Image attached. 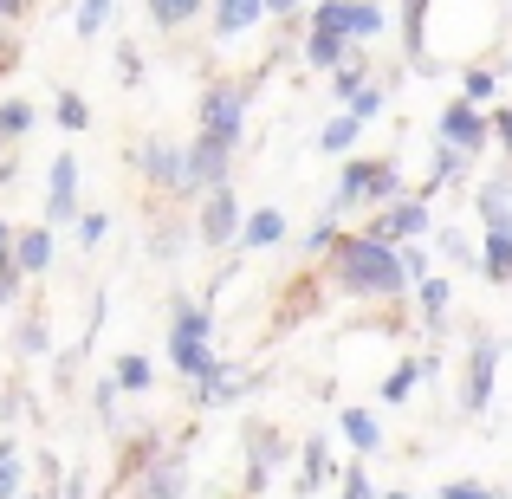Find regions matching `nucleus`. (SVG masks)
I'll return each instance as SVG.
<instances>
[{"label": "nucleus", "mask_w": 512, "mask_h": 499, "mask_svg": "<svg viewBox=\"0 0 512 499\" xmlns=\"http://www.w3.org/2000/svg\"><path fill=\"white\" fill-rule=\"evenodd\" d=\"M0 266H13V234H7V221H0Z\"/></svg>", "instance_id": "obj_48"}, {"label": "nucleus", "mask_w": 512, "mask_h": 499, "mask_svg": "<svg viewBox=\"0 0 512 499\" xmlns=\"http://www.w3.org/2000/svg\"><path fill=\"white\" fill-rule=\"evenodd\" d=\"M143 175H150L156 188H169V195H188V150L150 137V143H143Z\"/></svg>", "instance_id": "obj_8"}, {"label": "nucleus", "mask_w": 512, "mask_h": 499, "mask_svg": "<svg viewBox=\"0 0 512 499\" xmlns=\"http://www.w3.org/2000/svg\"><path fill=\"white\" fill-rule=\"evenodd\" d=\"M331 273H338L344 292H363V299H396L409 286V266H402V247L376 234H344L331 247Z\"/></svg>", "instance_id": "obj_1"}, {"label": "nucleus", "mask_w": 512, "mask_h": 499, "mask_svg": "<svg viewBox=\"0 0 512 499\" xmlns=\"http://www.w3.org/2000/svg\"><path fill=\"white\" fill-rule=\"evenodd\" d=\"M59 499H85V474H72V480H65V493Z\"/></svg>", "instance_id": "obj_49"}, {"label": "nucleus", "mask_w": 512, "mask_h": 499, "mask_svg": "<svg viewBox=\"0 0 512 499\" xmlns=\"http://www.w3.org/2000/svg\"><path fill=\"white\" fill-rule=\"evenodd\" d=\"M402 266H409V279H415V286L428 279V253H422V247H402Z\"/></svg>", "instance_id": "obj_45"}, {"label": "nucleus", "mask_w": 512, "mask_h": 499, "mask_svg": "<svg viewBox=\"0 0 512 499\" xmlns=\"http://www.w3.org/2000/svg\"><path fill=\"white\" fill-rule=\"evenodd\" d=\"M357 130H363V124L344 111L338 124H325V130H318V150H331V156H338V150H350V143H357Z\"/></svg>", "instance_id": "obj_26"}, {"label": "nucleus", "mask_w": 512, "mask_h": 499, "mask_svg": "<svg viewBox=\"0 0 512 499\" xmlns=\"http://www.w3.org/2000/svg\"><path fill=\"white\" fill-rule=\"evenodd\" d=\"M441 499H500V493L480 487V480H448V487H441Z\"/></svg>", "instance_id": "obj_39"}, {"label": "nucleus", "mask_w": 512, "mask_h": 499, "mask_svg": "<svg viewBox=\"0 0 512 499\" xmlns=\"http://www.w3.org/2000/svg\"><path fill=\"white\" fill-rule=\"evenodd\" d=\"M422 33H428V0H409V59H422Z\"/></svg>", "instance_id": "obj_36"}, {"label": "nucleus", "mask_w": 512, "mask_h": 499, "mask_svg": "<svg viewBox=\"0 0 512 499\" xmlns=\"http://www.w3.org/2000/svg\"><path fill=\"white\" fill-rule=\"evenodd\" d=\"M227 143H214V137H195L188 143V195H195V188H221L227 182Z\"/></svg>", "instance_id": "obj_10"}, {"label": "nucleus", "mask_w": 512, "mask_h": 499, "mask_svg": "<svg viewBox=\"0 0 512 499\" xmlns=\"http://www.w3.org/2000/svg\"><path fill=\"white\" fill-rule=\"evenodd\" d=\"M150 383H156L150 357H117V389H130V396H143Z\"/></svg>", "instance_id": "obj_25"}, {"label": "nucleus", "mask_w": 512, "mask_h": 499, "mask_svg": "<svg viewBox=\"0 0 512 499\" xmlns=\"http://www.w3.org/2000/svg\"><path fill=\"white\" fill-rule=\"evenodd\" d=\"M370 195V163H344V182H338V208Z\"/></svg>", "instance_id": "obj_29"}, {"label": "nucleus", "mask_w": 512, "mask_h": 499, "mask_svg": "<svg viewBox=\"0 0 512 499\" xmlns=\"http://www.w3.org/2000/svg\"><path fill=\"white\" fill-rule=\"evenodd\" d=\"M467 169H474V156H467V150H448V143H441V156H435V182H461ZM435 182H428V188H435ZM428 188H422V195H428Z\"/></svg>", "instance_id": "obj_27"}, {"label": "nucleus", "mask_w": 512, "mask_h": 499, "mask_svg": "<svg viewBox=\"0 0 512 499\" xmlns=\"http://www.w3.org/2000/svg\"><path fill=\"white\" fill-rule=\"evenodd\" d=\"M493 117H480V104H448V111H441V143H448V150H467V156H480V143L493 137Z\"/></svg>", "instance_id": "obj_6"}, {"label": "nucleus", "mask_w": 512, "mask_h": 499, "mask_svg": "<svg viewBox=\"0 0 512 499\" xmlns=\"http://www.w3.org/2000/svg\"><path fill=\"white\" fill-rule=\"evenodd\" d=\"M422 227H428V201L415 195V201H396L389 214H376V221H370V234L396 247V240H422Z\"/></svg>", "instance_id": "obj_11"}, {"label": "nucleus", "mask_w": 512, "mask_h": 499, "mask_svg": "<svg viewBox=\"0 0 512 499\" xmlns=\"http://www.w3.org/2000/svg\"><path fill=\"white\" fill-rule=\"evenodd\" d=\"M26 130H33V104H26V98H7V104H0V143H20Z\"/></svg>", "instance_id": "obj_24"}, {"label": "nucleus", "mask_w": 512, "mask_h": 499, "mask_svg": "<svg viewBox=\"0 0 512 499\" xmlns=\"http://www.w3.org/2000/svg\"><path fill=\"white\" fill-rule=\"evenodd\" d=\"M150 253H156V260H175V253H182V234H175V221H163V234L150 240Z\"/></svg>", "instance_id": "obj_41"}, {"label": "nucleus", "mask_w": 512, "mask_h": 499, "mask_svg": "<svg viewBox=\"0 0 512 499\" xmlns=\"http://www.w3.org/2000/svg\"><path fill=\"white\" fill-rule=\"evenodd\" d=\"M20 499H39V493H20Z\"/></svg>", "instance_id": "obj_52"}, {"label": "nucleus", "mask_w": 512, "mask_h": 499, "mask_svg": "<svg viewBox=\"0 0 512 499\" xmlns=\"http://www.w3.org/2000/svg\"><path fill=\"white\" fill-rule=\"evenodd\" d=\"M188 474H182V454H163V461L143 474V499H182Z\"/></svg>", "instance_id": "obj_16"}, {"label": "nucleus", "mask_w": 512, "mask_h": 499, "mask_svg": "<svg viewBox=\"0 0 512 499\" xmlns=\"http://www.w3.org/2000/svg\"><path fill=\"white\" fill-rule=\"evenodd\" d=\"M480 273H487L493 286L512 279V234H487V247H480Z\"/></svg>", "instance_id": "obj_21"}, {"label": "nucleus", "mask_w": 512, "mask_h": 499, "mask_svg": "<svg viewBox=\"0 0 512 499\" xmlns=\"http://www.w3.org/2000/svg\"><path fill=\"white\" fill-rule=\"evenodd\" d=\"M415 376H422V363H396V370H389V383H383V402H402V396H409V389H415Z\"/></svg>", "instance_id": "obj_32"}, {"label": "nucleus", "mask_w": 512, "mask_h": 499, "mask_svg": "<svg viewBox=\"0 0 512 499\" xmlns=\"http://www.w3.org/2000/svg\"><path fill=\"white\" fill-rule=\"evenodd\" d=\"M13 260H20L26 279H39V273L52 266V227H26V234L13 240Z\"/></svg>", "instance_id": "obj_14"}, {"label": "nucleus", "mask_w": 512, "mask_h": 499, "mask_svg": "<svg viewBox=\"0 0 512 499\" xmlns=\"http://www.w3.org/2000/svg\"><path fill=\"white\" fill-rule=\"evenodd\" d=\"M201 247H234V240H240V227H247V221H240V201H234V188H208V201H201Z\"/></svg>", "instance_id": "obj_5"}, {"label": "nucleus", "mask_w": 512, "mask_h": 499, "mask_svg": "<svg viewBox=\"0 0 512 499\" xmlns=\"http://www.w3.org/2000/svg\"><path fill=\"white\" fill-rule=\"evenodd\" d=\"M422 312H428V325H441V312H448V279H422Z\"/></svg>", "instance_id": "obj_34"}, {"label": "nucleus", "mask_w": 512, "mask_h": 499, "mask_svg": "<svg viewBox=\"0 0 512 499\" xmlns=\"http://www.w3.org/2000/svg\"><path fill=\"white\" fill-rule=\"evenodd\" d=\"M305 59H312L318 72H338V65H344V33H325V26H312V39H305Z\"/></svg>", "instance_id": "obj_22"}, {"label": "nucleus", "mask_w": 512, "mask_h": 499, "mask_svg": "<svg viewBox=\"0 0 512 499\" xmlns=\"http://www.w3.org/2000/svg\"><path fill=\"white\" fill-rule=\"evenodd\" d=\"M286 454H292V448H286V435H279V428L253 422V428H247V487L260 493L266 480H273V467L286 461Z\"/></svg>", "instance_id": "obj_7"}, {"label": "nucleus", "mask_w": 512, "mask_h": 499, "mask_svg": "<svg viewBox=\"0 0 512 499\" xmlns=\"http://www.w3.org/2000/svg\"><path fill=\"white\" fill-rule=\"evenodd\" d=\"M247 98H253L247 85H208V98H201V137H214V143L234 150V143H240V117H247Z\"/></svg>", "instance_id": "obj_2"}, {"label": "nucleus", "mask_w": 512, "mask_h": 499, "mask_svg": "<svg viewBox=\"0 0 512 499\" xmlns=\"http://www.w3.org/2000/svg\"><path fill=\"white\" fill-rule=\"evenodd\" d=\"M169 363H175L182 376H195V383H201V376L214 370V350H208V337H175V331H169Z\"/></svg>", "instance_id": "obj_15"}, {"label": "nucleus", "mask_w": 512, "mask_h": 499, "mask_svg": "<svg viewBox=\"0 0 512 499\" xmlns=\"http://www.w3.org/2000/svg\"><path fill=\"white\" fill-rule=\"evenodd\" d=\"M260 13H266V0H221V13H214V33L234 39V33H247Z\"/></svg>", "instance_id": "obj_19"}, {"label": "nucleus", "mask_w": 512, "mask_h": 499, "mask_svg": "<svg viewBox=\"0 0 512 499\" xmlns=\"http://www.w3.org/2000/svg\"><path fill=\"white\" fill-rule=\"evenodd\" d=\"M292 7H299V0H266V13H292Z\"/></svg>", "instance_id": "obj_50"}, {"label": "nucleus", "mask_w": 512, "mask_h": 499, "mask_svg": "<svg viewBox=\"0 0 512 499\" xmlns=\"http://www.w3.org/2000/svg\"><path fill=\"white\" fill-rule=\"evenodd\" d=\"M59 124H65V130H85V124H91V104L78 98V91H59Z\"/></svg>", "instance_id": "obj_33"}, {"label": "nucleus", "mask_w": 512, "mask_h": 499, "mask_svg": "<svg viewBox=\"0 0 512 499\" xmlns=\"http://www.w3.org/2000/svg\"><path fill=\"white\" fill-rule=\"evenodd\" d=\"M461 91H467V104H487V98H493V72H467Z\"/></svg>", "instance_id": "obj_40"}, {"label": "nucleus", "mask_w": 512, "mask_h": 499, "mask_svg": "<svg viewBox=\"0 0 512 499\" xmlns=\"http://www.w3.org/2000/svg\"><path fill=\"white\" fill-rule=\"evenodd\" d=\"M500 350L506 344H500V337H487V331L467 344V370H461V409L467 415H480L493 402V370H500Z\"/></svg>", "instance_id": "obj_3"}, {"label": "nucleus", "mask_w": 512, "mask_h": 499, "mask_svg": "<svg viewBox=\"0 0 512 499\" xmlns=\"http://www.w3.org/2000/svg\"><path fill=\"white\" fill-rule=\"evenodd\" d=\"M299 461H305V493H312V487H325V480L338 474V461H331L325 435H312V441H305V448H299Z\"/></svg>", "instance_id": "obj_20"}, {"label": "nucleus", "mask_w": 512, "mask_h": 499, "mask_svg": "<svg viewBox=\"0 0 512 499\" xmlns=\"http://www.w3.org/2000/svg\"><path fill=\"white\" fill-rule=\"evenodd\" d=\"M46 350V318H26L20 325V357H39Z\"/></svg>", "instance_id": "obj_37"}, {"label": "nucleus", "mask_w": 512, "mask_h": 499, "mask_svg": "<svg viewBox=\"0 0 512 499\" xmlns=\"http://www.w3.org/2000/svg\"><path fill=\"white\" fill-rule=\"evenodd\" d=\"M331 85H338V98H357V91H363V65H357V59H344Z\"/></svg>", "instance_id": "obj_38"}, {"label": "nucleus", "mask_w": 512, "mask_h": 499, "mask_svg": "<svg viewBox=\"0 0 512 499\" xmlns=\"http://www.w3.org/2000/svg\"><path fill=\"white\" fill-rule=\"evenodd\" d=\"M474 208H480V221H487V234H512V175H493V182H480Z\"/></svg>", "instance_id": "obj_12"}, {"label": "nucleus", "mask_w": 512, "mask_h": 499, "mask_svg": "<svg viewBox=\"0 0 512 499\" xmlns=\"http://www.w3.org/2000/svg\"><path fill=\"white\" fill-rule=\"evenodd\" d=\"M344 499H376V487H370L363 467H344Z\"/></svg>", "instance_id": "obj_43"}, {"label": "nucleus", "mask_w": 512, "mask_h": 499, "mask_svg": "<svg viewBox=\"0 0 512 499\" xmlns=\"http://www.w3.org/2000/svg\"><path fill=\"white\" fill-rule=\"evenodd\" d=\"M247 376H240L234 370V363H214V370L208 376H201V389H195V402H201V409H227V402H234V396H247Z\"/></svg>", "instance_id": "obj_13"}, {"label": "nucleus", "mask_w": 512, "mask_h": 499, "mask_svg": "<svg viewBox=\"0 0 512 499\" xmlns=\"http://www.w3.org/2000/svg\"><path fill=\"white\" fill-rule=\"evenodd\" d=\"M344 441L357 454H376V448H383V422H376L370 409H344Z\"/></svg>", "instance_id": "obj_18"}, {"label": "nucleus", "mask_w": 512, "mask_h": 499, "mask_svg": "<svg viewBox=\"0 0 512 499\" xmlns=\"http://www.w3.org/2000/svg\"><path fill=\"white\" fill-rule=\"evenodd\" d=\"M111 13H117V0H85V7H78V33L98 39L104 26H111Z\"/></svg>", "instance_id": "obj_28"}, {"label": "nucleus", "mask_w": 512, "mask_h": 499, "mask_svg": "<svg viewBox=\"0 0 512 499\" xmlns=\"http://www.w3.org/2000/svg\"><path fill=\"white\" fill-rule=\"evenodd\" d=\"M98 415L111 422V435L124 428V422H117V383H98Z\"/></svg>", "instance_id": "obj_44"}, {"label": "nucleus", "mask_w": 512, "mask_h": 499, "mask_svg": "<svg viewBox=\"0 0 512 499\" xmlns=\"http://www.w3.org/2000/svg\"><path fill=\"white\" fill-rule=\"evenodd\" d=\"M150 13H156V26H188L201 13V0H150Z\"/></svg>", "instance_id": "obj_30"}, {"label": "nucleus", "mask_w": 512, "mask_h": 499, "mask_svg": "<svg viewBox=\"0 0 512 499\" xmlns=\"http://www.w3.org/2000/svg\"><path fill=\"white\" fill-rule=\"evenodd\" d=\"M383 499H409V493H383Z\"/></svg>", "instance_id": "obj_51"}, {"label": "nucleus", "mask_w": 512, "mask_h": 499, "mask_svg": "<svg viewBox=\"0 0 512 499\" xmlns=\"http://www.w3.org/2000/svg\"><path fill=\"white\" fill-rule=\"evenodd\" d=\"M312 26L344 33V39H376V33H383V7H376V0H318Z\"/></svg>", "instance_id": "obj_4"}, {"label": "nucleus", "mask_w": 512, "mask_h": 499, "mask_svg": "<svg viewBox=\"0 0 512 499\" xmlns=\"http://www.w3.org/2000/svg\"><path fill=\"white\" fill-rule=\"evenodd\" d=\"M286 240V214L279 208H253L247 227H240V247H279Z\"/></svg>", "instance_id": "obj_17"}, {"label": "nucleus", "mask_w": 512, "mask_h": 499, "mask_svg": "<svg viewBox=\"0 0 512 499\" xmlns=\"http://www.w3.org/2000/svg\"><path fill=\"white\" fill-rule=\"evenodd\" d=\"M441 253H454V260H474V247H467V234H454V227L441 234Z\"/></svg>", "instance_id": "obj_46"}, {"label": "nucleus", "mask_w": 512, "mask_h": 499, "mask_svg": "<svg viewBox=\"0 0 512 499\" xmlns=\"http://www.w3.org/2000/svg\"><path fill=\"white\" fill-rule=\"evenodd\" d=\"M104 227H111V214H78V240H85V247H98Z\"/></svg>", "instance_id": "obj_42"}, {"label": "nucleus", "mask_w": 512, "mask_h": 499, "mask_svg": "<svg viewBox=\"0 0 512 499\" xmlns=\"http://www.w3.org/2000/svg\"><path fill=\"white\" fill-rule=\"evenodd\" d=\"M20 487H26V474H20V441L0 435V499H20Z\"/></svg>", "instance_id": "obj_23"}, {"label": "nucleus", "mask_w": 512, "mask_h": 499, "mask_svg": "<svg viewBox=\"0 0 512 499\" xmlns=\"http://www.w3.org/2000/svg\"><path fill=\"white\" fill-rule=\"evenodd\" d=\"M396 195H402L396 163H370V201H396Z\"/></svg>", "instance_id": "obj_31"}, {"label": "nucleus", "mask_w": 512, "mask_h": 499, "mask_svg": "<svg viewBox=\"0 0 512 499\" xmlns=\"http://www.w3.org/2000/svg\"><path fill=\"white\" fill-rule=\"evenodd\" d=\"M46 221H52V227H72V221H78V163H72V156H59V163H52Z\"/></svg>", "instance_id": "obj_9"}, {"label": "nucleus", "mask_w": 512, "mask_h": 499, "mask_svg": "<svg viewBox=\"0 0 512 499\" xmlns=\"http://www.w3.org/2000/svg\"><path fill=\"white\" fill-rule=\"evenodd\" d=\"M376 111H383V85H363L357 98H350V117H357V124H370Z\"/></svg>", "instance_id": "obj_35"}, {"label": "nucleus", "mask_w": 512, "mask_h": 499, "mask_svg": "<svg viewBox=\"0 0 512 499\" xmlns=\"http://www.w3.org/2000/svg\"><path fill=\"white\" fill-rule=\"evenodd\" d=\"M493 137H500L506 150H512V111H500V117H493Z\"/></svg>", "instance_id": "obj_47"}]
</instances>
